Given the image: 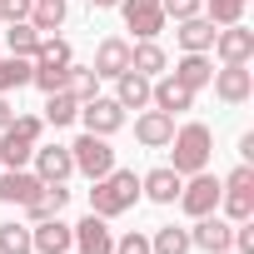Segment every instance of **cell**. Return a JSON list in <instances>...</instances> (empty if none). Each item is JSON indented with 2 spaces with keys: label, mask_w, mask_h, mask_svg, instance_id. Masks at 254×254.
Here are the masks:
<instances>
[{
  "label": "cell",
  "mask_w": 254,
  "mask_h": 254,
  "mask_svg": "<svg viewBox=\"0 0 254 254\" xmlns=\"http://www.w3.org/2000/svg\"><path fill=\"white\" fill-rule=\"evenodd\" d=\"M160 10H165V20H190L204 10V0H160Z\"/></svg>",
  "instance_id": "obj_34"
},
{
  "label": "cell",
  "mask_w": 254,
  "mask_h": 254,
  "mask_svg": "<svg viewBox=\"0 0 254 254\" xmlns=\"http://www.w3.org/2000/svg\"><path fill=\"white\" fill-rule=\"evenodd\" d=\"M75 120H85V135H115L120 125H125V110H120V100H105V95H95V100H85L80 105V115Z\"/></svg>",
  "instance_id": "obj_7"
},
{
  "label": "cell",
  "mask_w": 254,
  "mask_h": 254,
  "mask_svg": "<svg viewBox=\"0 0 254 254\" xmlns=\"http://www.w3.org/2000/svg\"><path fill=\"white\" fill-rule=\"evenodd\" d=\"M180 185H185V180H180L170 165H160V170H150V175L140 180V194L155 199V204H175V199H180Z\"/></svg>",
  "instance_id": "obj_19"
},
{
  "label": "cell",
  "mask_w": 254,
  "mask_h": 254,
  "mask_svg": "<svg viewBox=\"0 0 254 254\" xmlns=\"http://www.w3.org/2000/svg\"><path fill=\"white\" fill-rule=\"evenodd\" d=\"M180 45H185V50H209V45H214V20H209V15L180 20Z\"/></svg>",
  "instance_id": "obj_26"
},
{
  "label": "cell",
  "mask_w": 254,
  "mask_h": 254,
  "mask_svg": "<svg viewBox=\"0 0 254 254\" xmlns=\"http://www.w3.org/2000/svg\"><path fill=\"white\" fill-rule=\"evenodd\" d=\"M209 50H219L224 65H249V60H254V30L224 25V30H214V45H209Z\"/></svg>",
  "instance_id": "obj_9"
},
{
  "label": "cell",
  "mask_w": 254,
  "mask_h": 254,
  "mask_svg": "<svg viewBox=\"0 0 254 254\" xmlns=\"http://www.w3.org/2000/svg\"><path fill=\"white\" fill-rule=\"evenodd\" d=\"M35 0H0V20H30Z\"/></svg>",
  "instance_id": "obj_36"
},
{
  "label": "cell",
  "mask_w": 254,
  "mask_h": 254,
  "mask_svg": "<svg viewBox=\"0 0 254 254\" xmlns=\"http://www.w3.org/2000/svg\"><path fill=\"white\" fill-rule=\"evenodd\" d=\"M115 80H120V90H115L120 110H145V105H150V80H145L140 70H125V75H115Z\"/></svg>",
  "instance_id": "obj_22"
},
{
  "label": "cell",
  "mask_w": 254,
  "mask_h": 254,
  "mask_svg": "<svg viewBox=\"0 0 254 254\" xmlns=\"http://www.w3.org/2000/svg\"><path fill=\"white\" fill-rule=\"evenodd\" d=\"M209 80H214V95H219L224 105H244V100L254 95V75H249V65H224V70H214Z\"/></svg>",
  "instance_id": "obj_12"
},
{
  "label": "cell",
  "mask_w": 254,
  "mask_h": 254,
  "mask_svg": "<svg viewBox=\"0 0 254 254\" xmlns=\"http://www.w3.org/2000/svg\"><path fill=\"white\" fill-rule=\"evenodd\" d=\"M90 185H95L90 190V214H100V219H115L125 209H135V199H140V175L135 170H110Z\"/></svg>",
  "instance_id": "obj_2"
},
{
  "label": "cell",
  "mask_w": 254,
  "mask_h": 254,
  "mask_svg": "<svg viewBox=\"0 0 254 254\" xmlns=\"http://www.w3.org/2000/svg\"><path fill=\"white\" fill-rule=\"evenodd\" d=\"M150 105H155V110H165V115H180V110H190V105H194V90H190V85H180L175 75H160V80H150Z\"/></svg>",
  "instance_id": "obj_14"
},
{
  "label": "cell",
  "mask_w": 254,
  "mask_h": 254,
  "mask_svg": "<svg viewBox=\"0 0 254 254\" xmlns=\"http://www.w3.org/2000/svg\"><path fill=\"white\" fill-rule=\"evenodd\" d=\"M45 135V120L40 115H15L5 130H0V170H25L35 145Z\"/></svg>",
  "instance_id": "obj_3"
},
{
  "label": "cell",
  "mask_w": 254,
  "mask_h": 254,
  "mask_svg": "<svg viewBox=\"0 0 254 254\" xmlns=\"http://www.w3.org/2000/svg\"><path fill=\"white\" fill-rule=\"evenodd\" d=\"M115 254H150V239H145L140 229H130L125 239H115Z\"/></svg>",
  "instance_id": "obj_35"
},
{
  "label": "cell",
  "mask_w": 254,
  "mask_h": 254,
  "mask_svg": "<svg viewBox=\"0 0 254 254\" xmlns=\"http://www.w3.org/2000/svg\"><path fill=\"white\" fill-rule=\"evenodd\" d=\"M100 80H115V75H125L130 70V40H120V35H110V40H100L95 45V65H90Z\"/></svg>",
  "instance_id": "obj_17"
},
{
  "label": "cell",
  "mask_w": 254,
  "mask_h": 254,
  "mask_svg": "<svg viewBox=\"0 0 254 254\" xmlns=\"http://www.w3.org/2000/svg\"><path fill=\"white\" fill-rule=\"evenodd\" d=\"M45 180L30 175V170H0V204H25Z\"/></svg>",
  "instance_id": "obj_20"
},
{
  "label": "cell",
  "mask_w": 254,
  "mask_h": 254,
  "mask_svg": "<svg viewBox=\"0 0 254 254\" xmlns=\"http://www.w3.org/2000/svg\"><path fill=\"white\" fill-rule=\"evenodd\" d=\"M10 120H15V105H10L5 95H0V130H5V125H10Z\"/></svg>",
  "instance_id": "obj_37"
},
{
  "label": "cell",
  "mask_w": 254,
  "mask_h": 254,
  "mask_svg": "<svg viewBox=\"0 0 254 254\" xmlns=\"http://www.w3.org/2000/svg\"><path fill=\"white\" fill-rule=\"evenodd\" d=\"M0 254H35V244H30V224H0Z\"/></svg>",
  "instance_id": "obj_32"
},
{
  "label": "cell",
  "mask_w": 254,
  "mask_h": 254,
  "mask_svg": "<svg viewBox=\"0 0 254 254\" xmlns=\"http://www.w3.org/2000/svg\"><path fill=\"white\" fill-rule=\"evenodd\" d=\"M204 10H209V20H214V25H239L244 0H204Z\"/></svg>",
  "instance_id": "obj_33"
},
{
  "label": "cell",
  "mask_w": 254,
  "mask_h": 254,
  "mask_svg": "<svg viewBox=\"0 0 254 254\" xmlns=\"http://www.w3.org/2000/svg\"><path fill=\"white\" fill-rule=\"evenodd\" d=\"M20 85H30V60L25 55H0V95H10Z\"/></svg>",
  "instance_id": "obj_30"
},
{
  "label": "cell",
  "mask_w": 254,
  "mask_h": 254,
  "mask_svg": "<svg viewBox=\"0 0 254 254\" xmlns=\"http://www.w3.org/2000/svg\"><path fill=\"white\" fill-rule=\"evenodd\" d=\"M35 175L45 180V185H65L70 175H75V160H70V145H35Z\"/></svg>",
  "instance_id": "obj_10"
},
{
  "label": "cell",
  "mask_w": 254,
  "mask_h": 254,
  "mask_svg": "<svg viewBox=\"0 0 254 254\" xmlns=\"http://www.w3.org/2000/svg\"><path fill=\"white\" fill-rule=\"evenodd\" d=\"M70 160H75V170H80L85 180H100V175L115 170V150H110L105 135H80V140L70 145Z\"/></svg>",
  "instance_id": "obj_5"
},
{
  "label": "cell",
  "mask_w": 254,
  "mask_h": 254,
  "mask_svg": "<svg viewBox=\"0 0 254 254\" xmlns=\"http://www.w3.org/2000/svg\"><path fill=\"white\" fill-rule=\"evenodd\" d=\"M65 90H70V95L85 105V100H95V95H100V75H95L90 65H70V80H65Z\"/></svg>",
  "instance_id": "obj_31"
},
{
  "label": "cell",
  "mask_w": 254,
  "mask_h": 254,
  "mask_svg": "<svg viewBox=\"0 0 254 254\" xmlns=\"http://www.w3.org/2000/svg\"><path fill=\"white\" fill-rule=\"evenodd\" d=\"M40 40H45V35H40L30 20H10V30H5V55H25V60H30V55L40 50Z\"/></svg>",
  "instance_id": "obj_23"
},
{
  "label": "cell",
  "mask_w": 254,
  "mask_h": 254,
  "mask_svg": "<svg viewBox=\"0 0 254 254\" xmlns=\"http://www.w3.org/2000/svg\"><path fill=\"white\" fill-rule=\"evenodd\" d=\"M224 254H239V249H224Z\"/></svg>",
  "instance_id": "obj_39"
},
{
  "label": "cell",
  "mask_w": 254,
  "mask_h": 254,
  "mask_svg": "<svg viewBox=\"0 0 254 254\" xmlns=\"http://www.w3.org/2000/svg\"><path fill=\"white\" fill-rule=\"evenodd\" d=\"M75 229V249L80 254H115V234H110V224L100 219V214H85L80 224H70Z\"/></svg>",
  "instance_id": "obj_15"
},
{
  "label": "cell",
  "mask_w": 254,
  "mask_h": 254,
  "mask_svg": "<svg viewBox=\"0 0 254 254\" xmlns=\"http://www.w3.org/2000/svg\"><path fill=\"white\" fill-rule=\"evenodd\" d=\"M229 239H234V224H229V219H219V214H199V219H194V229H190V244H194V249H204V254H224V249H229Z\"/></svg>",
  "instance_id": "obj_11"
},
{
  "label": "cell",
  "mask_w": 254,
  "mask_h": 254,
  "mask_svg": "<svg viewBox=\"0 0 254 254\" xmlns=\"http://www.w3.org/2000/svg\"><path fill=\"white\" fill-rule=\"evenodd\" d=\"M120 15L125 25H130L140 40H155L165 30V10H160V0H120Z\"/></svg>",
  "instance_id": "obj_8"
},
{
  "label": "cell",
  "mask_w": 254,
  "mask_h": 254,
  "mask_svg": "<svg viewBox=\"0 0 254 254\" xmlns=\"http://www.w3.org/2000/svg\"><path fill=\"white\" fill-rule=\"evenodd\" d=\"M130 70H140L145 80L165 75V50H160L155 40H140V45H130Z\"/></svg>",
  "instance_id": "obj_27"
},
{
  "label": "cell",
  "mask_w": 254,
  "mask_h": 254,
  "mask_svg": "<svg viewBox=\"0 0 254 254\" xmlns=\"http://www.w3.org/2000/svg\"><path fill=\"white\" fill-rule=\"evenodd\" d=\"M90 5H95V10H110V5H120V0H90Z\"/></svg>",
  "instance_id": "obj_38"
},
{
  "label": "cell",
  "mask_w": 254,
  "mask_h": 254,
  "mask_svg": "<svg viewBox=\"0 0 254 254\" xmlns=\"http://www.w3.org/2000/svg\"><path fill=\"white\" fill-rule=\"evenodd\" d=\"M30 244H35V254H70L75 249V229L60 224V214H55V219L30 224Z\"/></svg>",
  "instance_id": "obj_13"
},
{
  "label": "cell",
  "mask_w": 254,
  "mask_h": 254,
  "mask_svg": "<svg viewBox=\"0 0 254 254\" xmlns=\"http://www.w3.org/2000/svg\"><path fill=\"white\" fill-rule=\"evenodd\" d=\"M0 55H5V50H0Z\"/></svg>",
  "instance_id": "obj_40"
},
{
  "label": "cell",
  "mask_w": 254,
  "mask_h": 254,
  "mask_svg": "<svg viewBox=\"0 0 254 254\" xmlns=\"http://www.w3.org/2000/svg\"><path fill=\"white\" fill-rule=\"evenodd\" d=\"M80 115V100L70 95V90H55V95H45V125H55V130H60V125H70Z\"/></svg>",
  "instance_id": "obj_29"
},
{
  "label": "cell",
  "mask_w": 254,
  "mask_h": 254,
  "mask_svg": "<svg viewBox=\"0 0 254 254\" xmlns=\"http://www.w3.org/2000/svg\"><path fill=\"white\" fill-rule=\"evenodd\" d=\"M65 15H70L65 0H35V5H30V25H35L40 35H55V30L65 25Z\"/></svg>",
  "instance_id": "obj_25"
},
{
  "label": "cell",
  "mask_w": 254,
  "mask_h": 254,
  "mask_svg": "<svg viewBox=\"0 0 254 254\" xmlns=\"http://www.w3.org/2000/svg\"><path fill=\"white\" fill-rule=\"evenodd\" d=\"M190 249H194L190 229H180V224H160L155 239H150V254H190Z\"/></svg>",
  "instance_id": "obj_28"
},
{
  "label": "cell",
  "mask_w": 254,
  "mask_h": 254,
  "mask_svg": "<svg viewBox=\"0 0 254 254\" xmlns=\"http://www.w3.org/2000/svg\"><path fill=\"white\" fill-rule=\"evenodd\" d=\"M219 204H224V219L229 224L254 219V165L249 160L239 170H229V180H219Z\"/></svg>",
  "instance_id": "obj_4"
},
{
  "label": "cell",
  "mask_w": 254,
  "mask_h": 254,
  "mask_svg": "<svg viewBox=\"0 0 254 254\" xmlns=\"http://www.w3.org/2000/svg\"><path fill=\"white\" fill-rule=\"evenodd\" d=\"M165 150H170V170H175L180 180H190V175L209 170L214 135H209V125H204V120H190V125H180V130H175V140H170Z\"/></svg>",
  "instance_id": "obj_1"
},
{
  "label": "cell",
  "mask_w": 254,
  "mask_h": 254,
  "mask_svg": "<svg viewBox=\"0 0 254 254\" xmlns=\"http://www.w3.org/2000/svg\"><path fill=\"white\" fill-rule=\"evenodd\" d=\"M209 75H214V60H209V50H185V60L175 65V80H180V85H190V90L209 85Z\"/></svg>",
  "instance_id": "obj_21"
},
{
  "label": "cell",
  "mask_w": 254,
  "mask_h": 254,
  "mask_svg": "<svg viewBox=\"0 0 254 254\" xmlns=\"http://www.w3.org/2000/svg\"><path fill=\"white\" fill-rule=\"evenodd\" d=\"M30 65H35V70H70V65H75V55H70V45H65V40L45 35V40H40V50L30 55Z\"/></svg>",
  "instance_id": "obj_24"
},
{
  "label": "cell",
  "mask_w": 254,
  "mask_h": 254,
  "mask_svg": "<svg viewBox=\"0 0 254 254\" xmlns=\"http://www.w3.org/2000/svg\"><path fill=\"white\" fill-rule=\"evenodd\" d=\"M65 204H70V190H65V185H40V190L25 199V214H30V224H40V219H55Z\"/></svg>",
  "instance_id": "obj_18"
},
{
  "label": "cell",
  "mask_w": 254,
  "mask_h": 254,
  "mask_svg": "<svg viewBox=\"0 0 254 254\" xmlns=\"http://www.w3.org/2000/svg\"><path fill=\"white\" fill-rule=\"evenodd\" d=\"M180 204H185V214H190V219L214 214V209H219V180H214L209 170L190 175V185H180Z\"/></svg>",
  "instance_id": "obj_6"
},
{
  "label": "cell",
  "mask_w": 254,
  "mask_h": 254,
  "mask_svg": "<svg viewBox=\"0 0 254 254\" xmlns=\"http://www.w3.org/2000/svg\"><path fill=\"white\" fill-rule=\"evenodd\" d=\"M135 140H140L145 150H165V145L175 140V115H165V110H145V115L135 120Z\"/></svg>",
  "instance_id": "obj_16"
}]
</instances>
